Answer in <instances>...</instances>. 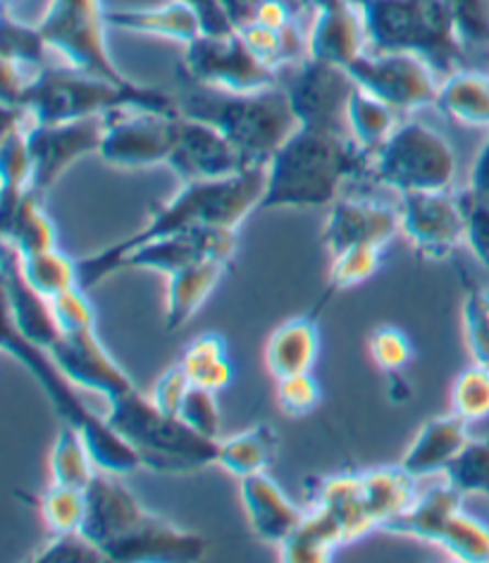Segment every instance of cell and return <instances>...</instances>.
Here are the masks:
<instances>
[{"label": "cell", "instance_id": "obj_44", "mask_svg": "<svg viewBox=\"0 0 489 563\" xmlns=\"http://www.w3.org/2000/svg\"><path fill=\"white\" fill-rule=\"evenodd\" d=\"M382 265V249L380 246H352L332 256L330 275H327V297L346 289H354L363 282L375 277Z\"/></svg>", "mask_w": 489, "mask_h": 563}, {"label": "cell", "instance_id": "obj_41", "mask_svg": "<svg viewBox=\"0 0 489 563\" xmlns=\"http://www.w3.org/2000/svg\"><path fill=\"white\" fill-rule=\"evenodd\" d=\"M452 12L458 44L468 65L489 60V5L487 0H444Z\"/></svg>", "mask_w": 489, "mask_h": 563}, {"label": "cell", "instance_id": "obj_35", "mask_svg": "<svg viewBox=\"0 0 489 563\" xmlns=\"http://www.w3.org/2000/svg\"><path fill=\"white\" fill-rule=\"evenodd\" d=\"M179 365L189 375L191 385L205 387L215 394L227 389L234 379L230 344L220 332H203L187 344Z\"/></svg>", "mask_w": 489, "mask_h": 563}, {"label": "cell", "instance_id": "obj_51", "mask_svg": "<svg viewBox=\"0 0 489 563\" xmlns=\"http://www.w3.org/2000/svg\"><path fill=\"white\" fill-rule=\"evenodd\" d=\"M179 418L185 420L189 428H193L196 432L203 434V438L220 440L222 416H220L215 391L191 385L185 404H181V408H179Z\"/></svg>", "mask_w": 489, "mask_h": 563}, {"label": "cell", "instance_id": "obj_25", "mask_svg": "<svg viewBox=\"0 0 489 563\" xmlns=\"http://www.w3.org/2000/svg\"><path fill=\"white\" fill-rule=\"evenodd\" d=\"M470 442L468 422L456 413L430 418L423 430L415 434L407 456L401 459V466L407 468L415 481L430 475H444L452 466V461L464 452V446Z\"/></svg>", "mask_w": 489, "mask_h": 563}, {"label": "cell", "instance_id": "obj_32", "mask_svg": "<svg viewBox=\"0 0 489 563\" xmlns=\"http://www.w3.org/2000/svg\"><path fill=\"white\" fill-rule=\"evenodd\" d=\"M313 506L325 511L344 532L346 544L360 540L363 534L375 530L366 497H363L360 473H342L325 477L318 487Z\"/></svg>", "mask_w": 489, "mask_h": 563}, {"label": "cell", "instance_id": "obj_45", "mask_svg": "<svg viewBox=\"0 0 489 563\" xmlns=\"http://www.w3.org/2000/svg\"><path fill=\"white\" fill-rule=\"evenodd\" d=\"M0 48H3V60L32 69L36 75L46 67L44 55L48 44L38 24H24L12 18L10 10H3V44Z\"/></svg>", "mask_w": 489, "mask_h": 563}, {"label": "cell", "instance_id": "obj_50", "mask_svg": "<svg viewBox=\"0 0 489 563\" xmlns=\"http://www.w3.org/2000/svg\"><path fill=\"white\" fill-rule=\"evenodd\" d=\"M368 354L382 373H401L413 361V344L401 328L377 325L368 334Z\"/></svg>", "mask_w": 489, "mask_h": 563}, {"label": "cell", "instance_id": "obj_34", "mask_svg": "<svg viewBox=\"0 0 489 563\" xmlns=\"http://www.w3.org/2000/svg\"><path fill=\"white\" fill-rule=\"evenodd\" d=\"M342 547H346L342 528L325 511L311 506L299 528L279 544V559L287 563H325Z\"/></svg>", "mask_w": 489, "mask_h": 563}, {"label": "cell", "instance_id": "obj_38", "mask_svg": "<svg viewBox=\"0 0 489 563\" xmlns=\"http://www.w3.org/2000/svg\"><path fill=\"white\" fill-rule=\"evenodd\" d=\"M48 468L51 481L55 485H67L77 489H87L98 473L87 442H84V438L73 426H63L60 434L55 438Z\"/></svg>", "mask_w": 489, "mask_h": 563}, {"label": "cell", "instance_id": "obj_57", "mask_svg": "<svg viewBox=\"0 0 489 563\" xmlns=\"http://www.w3.org/2000/svg\"><path fill=\"white\" fill-rule=\"evenodd\" d=\"M12 3H15V0H3V10H10Z\"/></svg>", "mask_w": 489, "mask_h": 563}, {"label": "cell", "instance_id": "obj_36", "mask_svg": "<svg viewBox=\"0 0 489 563\" xmlns=\"http://www.w3.org/2000/svg\"><path fill=\"white\" fill-rule=\"evenodd\" d=\"M277 452V434L268 426H256L244 432H236L227 440H220L218 466L234 477H251L268 473Z\"/></svg>", "mask_w": 489, "mask_h": 563}, {"label": "cell", "instance_id": "obj_13", "mask_svg": "<svg viewBox=\"0 0 489 563\" xmlns=\"http://www.w3.org/2000/svg\"><path fill=\"white\" fill-rule=\"evenodd\" d=\"M363 91L373 93L399 115L435 106L442 77L413 53H363L348 67Z\"/></svg>", "mask_w": 489, "mask_h": 563}, {"label": "cell", "instance_id": "obj_31", "mask_svg": "<svg viewBox=\"0 0 489 563\" xmlns=\"http://www.w3.org/2000/svg\"><path fill=\"white\" fill-rule=\"evenodd\" d=\"M44 199L46 194L30 187L8 213H0L5 244L15 249L20 256H32V253L58 246V230L46 213Z\"/></svg>", "mask_w": 489, "mask_h": 563}, {"label": "cell", "instance_id": "obj_11", "mask_svg": "<svg viewBox=\"0 0 489 563\" xmlns=\"http://www.w3.org/2000/svg\"><path fill=\"white\" fill-rule=\"evenodd\" d=\"M108 10L103 0H48L38 30L51 51L84 73L108 79H130L122 75L108 48Z\"/></svg>", "mask_w": 489, "mask_h": 563}, {"label": "cell", "instance_id": "obj_48", "mask_svg": "<svg viewBox=\"0 0 489 563\" xmlns=\"http://www.w3.org/2000/svg\"><path fill=\"white\" fill-rule=\"evenodd\" d=\"M460 322H464V340L473 363L489 365V289L478 285L466 287Z\"/></svg>", "mask_w": 489, "mask_h": 563}, {"label": "cell", "instance_id": "obj_54", "mask_svg": "<svg viewBox=\"0 0 489 563\" xmlns=\"http://www.w3.org/2000/svg\"><path fill=\"white\" fill-rule=\"evenodd\" d=\"M458 201L466 213V242L489 271V203L475 199L468 189L458 196Z\"/></svg>", "mask_w": 489, "mask_h": 563}, {"label": "cell", "instance_id": "obj_47", "mask_svg": "<svg viewBox=\"0 0 489 563\" xmlns=\"http://www.w3.org/2000/svg\"><path fill=\"white\" fill-rule=\"evenodd\" d=\"M452 413L464 418L468 426L489 418V365L473 363L460 373L449 394Z\"/></svg>", "mask_w": 489, "mask_h": 563}, {"label": "cell", "instance_id": "obj_42", "mask_svg": "<svg viewBox=\"0 0 489 563\" xmlns=\"http://www.w3.org/2000/svg\"><path fill=\"white\" fill-rule=\"evenodd\" d=\"M437 547L456 561L489 563V526L466 514L460 506L446 523Z\"/></svg>", "mask_w": 489, "mask_h": 563}, {"label": "cell", "instance_id": "obj_23", "mask_svg": "<svg viewBox=\"0 0 489 563\" xmlns=\"http://www.w3.org/2000/svg\"><path fill=\"white\" fill-rule=\"evenodd\" d=\"M240 495L251 532L275 547L282 544L305 516L301 506L293 504L268 473L244 477Z\"/></svg>", "mask_w": 489, "mask_h": 563}, {"label": "cell", "instance_id": "obj_22", "mask_svg": "<svg viewBox=\"0 0 489 563\" xmlns=\"http://www.w3.org/2000/svg\"><path fill=\"white\" fill-rule=\"evenodd\" d=\"M309 26V58L352 67L363 53H368V36L354 0H330L313 8Z\"/></svg>", "mask_w": 489, "mask_h": 563}, {"label": "cell", "instance_id": "obj_37", "mask_svg": "<svg viewBox=\"0 0 489 563\" xmlns=\"http://www.w3.org/2000/svg\"><path fill=\"white\" fill-rule=\"evenodd\" d=\"M397 115L399 112L382 103L380 98H375L373 93L356 87L346 112L348 134H352L360 151H366L368 156H373V153L394 134Z\"/></svg>", "mask_w": 489, "mask_h": 563}, {"label": "cell", "instance_id": "obj_9", "mask_svg": "<svg viewBox=\"0 0 489 563\" xmlns=\"http://www.w3.org/2000/svg\"><path fill=\"white\" fill-rule=\"evenodd\" d=\"M373 177L399 194L449 191L456 156L440 132L423 122H407L373 153Z\"/></svg>", "mask_w": 489, "mask_h": 563}, {"label": "cell", "instance_id": "obj_53", "mask_svg": "<svg viewBox=\"0 0 489 563\" xmlns=\"http://www.w3.org/2000/svg\"><path fill=\"white\" fill-rule=\"evenodd\" d=\"M53 316L58 320L63 334H77L96 330V311L81 285L67 289L51 299Z\"/></svg>", "mask_w": 489, "mask_h": 563}, {"label": "cell", "instance_id": "obj_24", "mask_svg": "<svg viewBox=\"0 0 489 563\" xmlns=\"http://www.w3.org/2000/svg\"><path fill=\"white\" fill-rule=\"evenodd\" d=\"M108 22L113 30L175 41V44L189 46L193 38L203 34V22L185 0H167L158 8H118L108 10Z\"/></svg>", "mask_w": 489, "mask_h": 563}, {"label": "cell", "instance_id": "obj_28", "mask_svg": "<svg viewBox=\"0 0 489 563\" xmlns=\"http://www.w3.org/2000/svg\"><path fill=\"white\" fill-rule=\"evenodd\" d=\"M230 263L222 258H205L193 263L185 271L167 277V297H165V328L175 332L185 328L187 322L201 311L203 303L211 297L218 282Z\"/></svg>", "mask_w": 489, "mask_h": 563}, {"label": "cell", "instance_id": "obj_19", "mask_svg": "<svg viewBox=\"0 0 489 563\" xmlns=\"http://www.w3.org/2000/svg\"><path fill=\"white\" fill-rule=\"evenodd\" d=\"M48 354L69 383L101 394L108 404H115L134 389L132 377L110 356L96 330L63 334Z\"/></svg>", "mask_w": 489, "mask_h": 563}, {"label": "cell", "instance_id": "obj_40", "mask_svg": "<svg viewBox=\"0 0 489 563\" xmlns=\"http://www.w3.org/2000/svg\"><path fill=\"white\" fill-rule=\"evenodd\" d=\"M222 8L234 32L248 26L289 30L301 24L305 3L303 0H222Z\"/></svg>", "mask_w": 489, "mask_h": 563}, {"label": "cell", "instance_id": "obj_21", "mask_svg": "<svg viewBox=\"0 0 489 563\" xmlns=\"http://www.w3.org/2000/svg\"><path fill=\"white\" fill-rule=\"evenodd\" d=\"M3 299H5V322L15 328L20 336L41 349L51 351L53 344L60 340L63 330L53 316L51 299L41 297L36 289L30 287L20 271L18 251L8 246L3 249Z\"/></svg>", "mask_w": 489, "mask_h": 563}, {"label": "cell", "instance_id": "obj_2", "mask_svg": "<svg viewBox=\"0 0 489 563\" xmlns=\"http://www.w3.org/2000/svg\"><path fill=\"white\" fill-rule=\"evenodd\" d=\"M179 77L181 89L175 93L179 115L213 124L232 141L248 167H268L277 148L299 130V118L282 84L234 93Z\"/></svg>", "mask_w": 489, "mask_h": 563}, {"label": "cell", "instance_id": "obj_52", "mask_svg": "<svg viewBox=\"0 0 489 563\" xmlns=\"http://www.w3.org/2000/svg\"><path fill=\"white\" fill-rule=\"evenodd\" d=\"M32 561H38V563H101L108 559L84 532H67V534H53L51 542L41 549V552H36V556Z\"/></svg>", "mask_w": 489, "mask_h": 563}, {"label": "cell", "instance_id": "obj_17", "mask_svg": "<svg viewBox=\"0 0 489 563\" xmlns=\"http://www.w3.org/2000/svg\"><path fill=\"white\" fill-rule=\"evenodd\" d=\"M401 232L418 253L444 258L466 242V213L449 191L401 194Z\"/></svg>", "mask_w": 489, "mask_h": 563}, {"label": "cell", "instance_id": "obj_10", "mask_svg": "<svg viewBox=\"0 0 489 563\" xmlns=\"http://www.w3.org/2000/svg\"><path fill=\"white\" fill-rule=\"evenodd\" d=\"M234 251H236V230L211 228V224H205V228H193L187 232L153 239V242L134 246L108 261H101L96 256L81 258L79 285L89 291L96 285H101V282L113 273L132 271V267L134 271H153L170 277L205 258H222L230 263Z\"/></svg>", "mask_w": 489, "mask_h": 563}, {"label": "cell", "instance_id": "obj_27", "mask_svg": "<svg viewBox=\"0 0 489 563\" xmlns=\"http://www.w3.org/2000/svg\"><path fill=\"white\" fill-rule=\"evenodd\" d=\"M3 139H0V177H3V191H0V213L18 203L20 196L32 187L34 158L30 151V126L32 118L20 108H3Z\"/></svg>", "mask_w": 489, "mask_h": 563}, {"label": "cell", "instance_id": "obj_7", "mask_svg": "<svg viewBox=\"0 0 489 563\" xmlns=\"http://www.w3.org/2000/svg\"><path fill=\"white\" fill-rule=\"evenodd\" d=\"M108 422L127 440L144 468L163 475H189L218 463L220 440L203 438L179 416H167L136 387L108 404Z\"/></svg>", "mask_w": 489, "mask_h": 563}, {"label": "cell", "instance_id": "obj_14", "mask_svg": "<svg viewBox=\"0 0 489 563\" xmlns=\"http://www.w3.org/2000/svg\"><path fill=\"white\" fill-rule=\"evenodd\" d=\"M179 130V112L120 110L108 115L98 158L118 170L167 165Z\"/></svg>", "mask_w": 489, "mask_h": 563}, {"label": "cell", "instance_id": "obj_15", "mask_svg": "<svg viewBox=\"0 0 489 563\" xmlns=\"http://www.w3.org/2000/svg\"><path fill=\"white\" fill-rule=\"evenodd\" d=\"M282 87L297 112L299 126L352 136L346 112L358 84L346 67L305 58Z\"/></svg>", "mask_w": 489, "mask_h": 563}, {"label": "cell", "instance_id": "obj_29", "mask_svg": "<svg viewBox=\"0 0 489 563\" xmlns=\"http://www.w3.org/2000/svg\"><path fill=\"white\" fill-rule=\"evenodd\" d=\"M460 501H464V495L449 483L442 487H432L425 495H418V499L407 511L391 518L382 532L437 544L449 518L460 509Z\"/></svg>", "mask_w": 489, "mask_h": 563}, {"label": "cell", "instance_id": "obj_1", "mask_svg": "<svg viewBox=\"0 0 489 563\" xmlns=\"http://www.w3.org/2000/svg\"><path fill=\"white\" fill-rule=\"evenodd\" d=\"M120 475L98 471L87 487V520L81 532L115 563L201 561L208 544L191 530L148 511Z\"/></svg>", "mask_w": 489, "mask_h": 563}, {"label": "cell", "instance_id": "obj_5", "mask_svg": "<svg viewBox=\"0 0 489 563\" xmlns=\"http://www.w3.org/2000/svg\"><path fill=\"white\" fill-rule=\"evenodd\" d=\"M265 179H268V167H248V170L225 179L189 181L170 201L153 208L142 230L120 239L113 246L93 253V256L108 261L134 246L153 242V239L205 228V224L236 230L246 220V216L260 208Z\"/></svg>", "mask_w": 489, "mask_h": 563}, {"label": "cell", "instance_id": "obj_33", "mask_svg": "<svg viewBox=\"0 0 489 563\" xmlns=\"http://www.w3.org/2000/svg\"><path fill=\"white\" fill-rule=\"evenodd\" d=\"M360 483L375 530H382L391 518L407 511L418 499V481L401 463L360 473Z\"/></svg>", "mask_w": 489, "mask_h": 563}, {"label": "cell", "instance_id": "obj_12", "mask_svg": "<svg viewBox=\"0 0 489 563\" xmlns=\"http://www.w3.org/2000/svg\"><path fill=\"white\" fill-rule=\"evenodd\" d=\"M179 75L203 87L234 93H251L279 84L275 69L265 65L236 32H203L199 38H193L185 46V63Z\"/></svg>", "mask_w": 489, "mask_h": 563}, {"label": "cell", "instance_id": "obj_20", "mask_svg": "<svg viewBox=\"0 0 489 563\" xmlns=\"http://www.w3.org/2000/svg\"><path fill=\"white\" fill-rule=\"evenodd\" d=\"M401 232V208L370 199H337L330 206L323 242L330 253L352 246L385 249Z\"/></svg>", "mask_w": 489, "mask_h": 563}, {"label": "cell", "instance_id": "obj_30", "mask_svg": "<svg viewBox=\"0 0 489 563\" xmlns=\"http://www.w3.org/2000/svg\"><path fill=\"white\" fill-rule=\"evenodd\" d=\"M435 108L444 118L489 130V73L460 67L440 81Z\"/></svg>", "mask_w": 489, "mask_h": 563}, {"label": "cell", "instance_id": "obj_16", "mask_svg": "<svg viewBox=\"0 0 489 563\" xmlns=\"http://www.w3.org/2000/svg\"><path fill=\"white\" fill-rule=\"evenodd\" d=\"M108 118L69 120L30 126V151L34 158L32 187L48 194L77 161L101 151Z\"/></svg>", "mask_w": 489, "mask_h": 563}, {"label": "cell", "instance_id": "obj_3", "mask_svg": "<svg viewBox=\"0 0 489 563\" xmlns=\"http://www.w3.org/2000/svg\"><path fill=\"white\" fill-rule=\"evenodd\" d=\"M363 158L368 153L352 136L299 126L268 163L260 210L332 206L344 181L363 170Z\"/></svg>", "mask_w": 489, "mask_h": 563}, {"label": "cell", "instance_id": "obj_43", "mask_svg": "<svg viewBox=\"0 0 489 563\" xmlns=\"http://www.w3.org/2000/svg\"><path fill=\"white\" fill-rule=\"evenodd\" d=\"M87 489L67 487V485H51L38 501V511L51 534H67L81 532L84 520H87Z\"/></svg>", "mask_w": 489, "mask_h": 563}, {"label": "cell", "instance_id": "obj_18", "mask_svg": "<svg viewBox=\"0 0 489 563\" xmlns=\"http://www.w3.org/2000/svg\"><path fill=\"white\" fill-rule=\"evenodd\" d=\"M167 167L181 179V185L225 179L248 170L242 153L225 134L218 132L213 124L185 115H179L177 141Z\"/></svg>", "mask_w": 489, "mask_h": 563}, {"label": "cell", "instance_id": "obj_8", "mask_svg": "<svg viewBox=\"0 0 489 563\" xmlns=\"http://www.w3.org/2000/svg\"><path fill=\"white\" fill-rule=\"evenodd\" d=\"M3 349L5 354L18 358L32 377L46 391L48 401L53 404L65 426H73L96 461V468L110 475H132L134 471L144 468L136 449L122 438V434L110 426L108 418L96 416L91 408L77 397V385L69 383L53 361L46 349H41L15 332V328L3 320Z\"/></svg>", "mask_w": 489, "mask_h": 563}, {"label": "cell", "instance_id": "obj_6", "mask_svg": "<svg viewBox=\"0 0 489 563\" xmlns=\"http://www.w3.org/2000/svg\"><path fill=\"white\" fill-rule=\"evenodd\" d=\"M370 53H413L444 79L470 67L444 0H354Z\"/></svg>", "mask_w": 489, "mask_h": 563}, {"label": "cell", "instance_id": "obj_39", "mask_svg": "<svg viewBox=\"0 0 489 563\" xmlns=\"http://www.w3.org/2000/svg\"><path fill=\"white\" fill-rule=\"evenodd\" d=\"M20 271L30 287L46 299H55L58 294L79 285V261L69 258L58 246L20 256Z\"/></svg>", "mask_w": 489, "mask_h": 563}, {"label": "cell", "instance_id": "obj_4", "mask_svg": "<svg viewBox=\"0 0 489 563\" xmlns=\"http://www.w3.org/2000/svg\"><path fill=\"white\" fill-rule=\"evenodd\" d=\"M34 124H55L87 118H108L120 110L177 112L173 93L132 79H108L73 65L44 67L22 91L15 106Z\"/></svg>", "mask_w": 489, "mask_h": 563}, {"label": "cell", "instance_id": "obj_55", "mask_svg": "<svg viewBox=\"0 0 489 563\" xmlns=\"http://www.w3.org/2000/svg\"><path fill=\"white\" fill-rule=\"evenodd\" d=\"M189 389H191L189 375L185 373V368H181L179 363H175L165 373L158 375L156 385H153V391L148 394V397L160 408L163 413L179 416V408H181V404H185Z\"/></svg>", "mask_w": 489, "mask_h": 563}, {"label": "cell", "instance_id": "obj_49", "mask_svg": "<svg viewBox=\"0 0 489 563\" xmlns=\"http://www.w3.org/2000/svg\"><path fill=\"white\" fill-rule=\"evenodd\" d=\"M275 401L282 416L305 418L323 401V387H320L313 373L279 377L275 379Z\"/></svg>", "mask_w": 489, "mask_h": 563}, {"label": "cell", "instance_id": "obj_56", "mask_svg": "<svg viewBox=\"0 0 489 563\" xmlns=\"http://www.w3.org/2000/svg\"><path fill=\"white\" fill-rule=\"evenodd\" d=\"M185 3H189L196 12H199L205 34L234 32L225 15V8H222V0H185Z\"/></svg>", "mask_w": 489, "mask_h": 563}, {"label": "cell", "instance_id": "obj_26", "mask_svg": "<svg viewBox=\"0 0 489 563\" xmlns=\"http://www.w3.org/2000/svg\"><path fill=\"white\" fill-rule=\"evenodd\" d=\"M320 356L318 313L282 322L265 344V365L275 379L311 373Z\"/></svg>", "mask_w": 489, "mask_h": 563}, {"label": "cell", "instance_id": "obj_46", "mask_svg": "<svg viewBox=\"0 0 489 563\" xmlns=\"http://www.w3.org/2000/svg\"><path fill=\"white\" fill-rule=\"evenodd\" d=\"M444 477L464 497L482 495L489 499V440H470L444 471Z\"/></svg>", "mask_w": 489, "mask_h": 563}]
</instances>
